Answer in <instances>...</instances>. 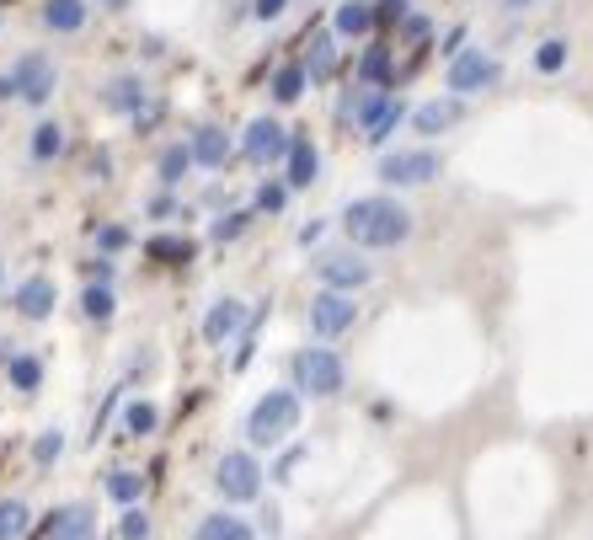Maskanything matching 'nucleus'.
Returning a JSON list of instances; mask_svg holds the SVG:
<instances>
[{"mask_svg":"<svg viewBox=\"0 0 593 540\" xmlns=\"http://www.w3.org/2000/svg\"><path fill=\"white\" fill-rule=\"evenodd\" d=\"M139 492H145V476L139 471H107V498H113L118 508H134Z\"/></svg>","mask_w":593,"mask_h":540,"instance_id":"c85d7f7f","label":"nucleus"},{"mask_svg":"<svg viewBox=\"0 0 593 540\" xmlns=\"http://www.w3.org/2000/svg\"><path fill=\"white\" fill-rule=\"evenodd\" d=\"M193 166H198V161H193V145H187V140H171L161 156H155V177H161V188L171 193L187 172H193Z\"/></svg>","mask_w":593,"mask_h":540,"instance_id":"6ab92c4d","label":"nucleus"},{"mask_svg":"<svg viewBox=\"0 0 593 540\" xmlns=\"http://www.w3.org/2000/svg\"><path fill=\"white\" fill-rule=\"evenodd\" d=\"M284 204H289V182H262L257 198H252L257 214H284Z\"/></svg>","mask_w":593,"mask_h":540,"instance_id":"e433bc0d","label":"nucleus"},{"mask_svg":"<svg viewBox=\"0 0 593 540\" xmlns=\"http://www.w3.org/2000/svg\"><path fill=\"white\" fill-rule=\"evenodd\" d=\"M155 423H161V407L155 401H123V434L129 439H145V434H155Z\"/></svg>","mask_w":593,"mask_h":540,"instance_id":"a878e982","label":"nucleus"},{"mask_svg":"<svg viewBox=\"0 0 593 540\" xmlns=\"http://www.w3.org/2000/svg\"><path fill=\"white\" fill-rule=\"evenodd\" d=\"M262 321H268V305H257V311H252V321H246V332L236 337V359H230V364H236V369H246V364H252V353H257V332H262Z\"/></svg>","mask_w":593,"mask_h":540,"instance_id":"72a5a7b5","label":"nucleus"},{"mask_svg":"<svg viewBox=\"0 0 593 540\" xmlns=\"http://www.w3.org/2000/svg\"><path fill=\"white\" fill-rule=\"evenodd\" d=\"M289 375H294V391H300V396L332 401L342 385H348V364H342V353H332V348L305 343V348L289 359Z\"/></svg>","mask_w":593,"mask_h":540,"instance_id":"7ed1b4c3","label":"nucleus"},{"mask_svg":"<svg viewBox=\"0 0 593 540\" xmlns=\"http://www.w3.org/2000/svg\"><path fill=\"white\" fill-rule=\"evenodd\" d=\"M497 75H503L497 54H487L481 43H471L460 59H449V65H444V86H449V97H476V91L497 86Z\"/></svg>","mask_w":593,"mask_h":540,"instance_id":"39448f33","label":"nucleus"},{"mask_svg":"<svg viewBox=\"0 0 593 540\" xmlns=\"http://www.w3.org/2000/svg\"><path fill=\"white\" fill-rule=\"evenodd\" d=\"M289 145H294V134L278 118H252V123H246V134H241V156L252 161V166L289 161Z\"/></svg>","mask_w":593,"mask_h":540,"instance_id":"6e6552de","label":"nucleus"},{"mask_svg":"<svg viewBox=\"0 0 593 540\" xmlns=\"http://www.w3.org/2000/svg\"><path fill=\"white\" fill-rule=\"evenodd\" d=\"M54 305H59V289H54V279H43V273H33V279H22L11 289V311L22 321H49Z\"/></svg>","mask_w":593,"mask_h":540,"instance_id":"f8f14e48","label":"nucleus"},{"mask_svg":"<svg viewBox=\"0 0 593 540\" xmlns=\"http://www.w3.org/2000/svg\"><path fill=\"white\" fill-rule=\"evenodd\" d=\"M321 177V150L310 134H294V145H289V161H284V182H289V193L294 188H310V182Z\"/></svg>","mask_w":593,"mask_h":540,"instance_id":"dca6fc26","label":"nucleus"},{"mask_svg":"<svg viewBox=\"0 0 593 540\" xmlns=\"http://www.w3.org/2000/svg\"><path fill=\"white\" fill-rule=\"evenodd\" d=\"M252 220H257V209H230V214H220V220L209 225V236L220 241V246H225V241H241Z\"/></svg>","mask_w":593,"mask_h":540,"instance_id":"2f4dec72","label":"nucleus"},{"mask_svg":"<svg viewBox=\"0 0 593 540\" xmlns=\"http://www.w3.org/2000/svg\"><path fill=\"white\" fill-rule=\"evenodd\" d=\"M97 246H102V257L107 252H123V246H129V230H123V225H102L97 230Z\"/></svg>","mask_w":593,"mask_h":540,"instance_id":"a19ab883","label":"nucleus"},{"mask_svg":"<svg viewBox=\"0 0 593 540\" xmlns=\"http://www.w3.org/2000/svg\"><path fill=\"white\" fill-rule=\"evenodd\" d=\"M465 49H471V43H465V27H449V33H444V43H439V54H444V65H449V59H460Z\"/></svg>","mask_w":593,"mask_h":540,"instance_id":"37998d69","label":"nucleus"},{"mask_svg":"<svg viewBox=\"0 0 593 540\" xmlns=\"http://www.w3.org/2000/svg\"><path fill=\"white\" fill-rule=\"evenodd\" d=\"M118 401H123V385H113V391H107V407L97 412V423H91V439H102V434H107V418H113Z\"/></svg>","mask_w":593,"mask_h":540,"instance_id":"c03bdc74","label":"nucleus"},{"mask_svg":"<svg viewBox=\"0 0 593 540\" xmlns=\"http://www.w3.org/2000/svg\"><path fill=\"white\" fill-rule=\"evenodd\" d=\"M407 0H374V22H407Z\"/></svg>","mask_w":593,"mask_h":540,"instance_id":"79ce46f5","label":"nucleus"},{"mask_svg":"<svg viewBox=\"0 0 593 540\" xmlns=\"http://www.w3.org/2000/svg\"><path fill=\"white\" fill-rule=\"evenodd\" d=\"M49 540H97V508L91 503H70L49 519Z\"/></svg>","mask_w":593,"mask_h":540,"instance_id":"f3484780","label":"nucleus"},{"mask_svg":"<svg viewBox=\"0 0 593 540\" xmlns=\"http://www.w3.org/2000/svg\"><path fill=\"white\" fill-rule=\"evenodd\" d=\"M524 6H540V0H503V11H524Z\"/></svg>","mask_w":593,"mask_h":540,"instance_id":"8fccbe9b","label":"nucleus"},{"mask_svg":"<svg viewBox=\"0 0 593 540\" xmlns=\"http://www.w3.org/2000/svg\"><path fill=\"white\" fill-rule=\"evenodd\" d=\"M182 214H187V204H177V198H171V193H161V198H155V204H150V220H182Z\"/></svg>","mask_w":593,"mask_h":540,"instance_id":"ea45409f","label":"nucleus"},{"mask_svg":"<svg viewBox=\"0 0 593 540\" xmlns=\"http://www.w3.org/2000/svg\"><path fill=\"white\" fill-rule=\"evenodd\" d=\"M11 86H17V97L27 107H43L54 97V86H59V70H54V59L49 54H22L17 65H11Z\"/></svg>","mask_w":593,"mask_h":540,"instance_id":"1a4fd4ad","label":"nucleus"},{"mask_svg":"<svg viewBox=\"0 0 593 540\" xmlns=\"http://www.w3.org/2000/svg\"><path fill=\"white\" fill-rule=\"evenodd\" d=\"M43 27H49V33H81L86 0H43Z\"/></svg>","mask_w":593,"mask_h":540,"instance_id":"4be33fe9","label":"nucleus"},{"mask_svg":"<svg viewBox=\"0 0 593 540\" xmlns=\"http://www.w3.org/2000/svg\"><path fill=\"white\" fill-rule=\"evenodd\" d=\"M193 161L204 166V172H225V161L236 156V140L220 129V123H204V129H193Z\"/></svg>","mask_w":593,"mask_h":540,"instance_id":"2eb2a0df","label":"nucleus"},{"mask_svg":"<svg viewBox=\"0 0 593 540\" xmlns=\"http://www.w3.org/2000/svg\"><path fill=\"white\" fill-rule=\"evenodd\" d=\"M358 86H374V91L396 86V70H390V43H374V49L358 59Z\"/></svg>","mask_w":593,"mask_h":540,"instance_id":"5701e85b","label":"nucleus"},{"mask_svg":"<svg viewBox=\"0 0 593 540\" xmlns=\"http://www.w3.org/2000/svg\"><path fill=\"white\" fill-rule=\"evenodd\" d=\"M305 321H310V337L332 343V337L353 332V321H358V300H353V295H342V289H316V300H310Z\"/></svg>","mask_w":593,"mask_h":540,"instance_id":"0eeeda50","label":"nucleus"},{"mask_svg":"<svg viewBox=\"0 0 593 540\" xmlns=\"http://www.w3.org/2000/svg\"><path fill=\"white\" fill-rule=\"evenodd\" d=\"M337 225H342V236H348V246H358V252H390V246H401L412 236V209L390 193H369V198L342 204Z\"/></svg>","mask_w":593,"mask_h":540,"instance_id":"f257e3e1","label":"nucleus"},{"mask_svg":"<svg viewBox=\"0 0 593 540\" xmlns=\"http://www.w3.org/2000/svg\"><path fill=\"white\" fill-rule=\"evenodd\" d=\"M6 375H11V385H17L22 396H33L38 385H43V359H33V353H11Z\"/></svg>","mask_w":593,"mask_h":540,"instance_id":"bb28decb","label":"nucleus"},{"mask_svg":"<svg viewBox=\"0 0 593 540\" xmlns=\"http://www.w3.org/2000/svg\"><path fill=\"white\" fill-rule=\"evenodd\" d=\"M316 279H321V289L358 295V289L374 279V268H369L364 257H353V246H348V252H316Z\"/></svg>","mask_w":593,"mask_h":540,"instance_id":"9d476101","label":"nucleus"},{"mask_svg":"<svg viewBox=\"0 0 593 540\" xmlns=\"http://www.w3.org/2000/svg\"><path fill=\"white\" fill-rule=\"evenodd\" d=\"M401 38H407V43H428V38H433V17H423V11H412V17L401 22Z\"/></svg>","mask_w":593,"mask_h":540,"instance_id":"58836bf2","label":"nucleus"},{"mask_svg":"<svg viewBox=\"0 0 593 540\" xmlns=\"http://www.w3.org/2000/svg\"><path fill=\"white\" fill-rule=\"evenodd\" d=\"M305 75H310V86H326L337 75V33H316V38H310Z\"/></svg>","mask_w":593,"mask_h":540,"instance_id":"412c9836","label":"nucleus"},{"mask_svg":"<svg viewBox=\"0 0 593 540\" xmlns=\"http://www.w3.org/2000/svg\"><path fill=\"white\" fill-rule=\"evenodd\" d=\"M59 455H65V434H59V428H43V434L33 439V466H38V471H49Z\"/></svg>","mask_w":593,"mask_h":540,"instance_id":"f704fd0d","label":"nucleus"},{"mask_svg":"<svg viewBox=\"0 0 593 540\" xmlns=\"http://www.w3.org/2000/svg\"><path fill=\"white\" fill-rule=\"evenodd\" d=\"M118 530H123V540H150V514H145V508H123V524H118Z\"/></svg>","mask_w":593,"mask_h":540,"instance_id":"4c0bfd02","label":"nucleus"},{"mask_svg":"<svg viewBox=\"0 0 593 540\" xmlns=\"http://www.w3.org/2000/svg\"><path fill=\"white\" fill-rule=\"evenodd\" d=\"M294 428H300V391H268L246 412V444L252 450H284V444H294Z\"/></svg>","mask_w":593,"mask_h":540,"instance_id":"f03ea898","label":"nucleus"},{"mask_svg":"<svg viewBox=\"0 0 593 540\" xmlns=\"http://www.w3.org/2000/svg\"><path fill=\"white\" fill-rule=\"evenodd\" d=\"M145 252H150L155 262H166V268H177V262L193 257V241H187V236H150Z\"/></svg>","mask_w":593,"mask_h":540,"instance_id":"7c9ffc66","label":"nucleus"},{"mask_svg":"<svg viewBox=\"0 0 593 540\" xmlns=\"http://www.w3.org/2000/svg\"><path fill=\"white\" fill-rule=\"evenodd\" d=\"M0 289H6V262H0Z\"/></svg>","mask_w":593,"mask_h":540,"instance_id":"603ef678","label":"nucleus"},{"mask_svg":"<svg viewBox=\"0 0 593 540\" xmlns=\"http://www.w3.org/2000/svg\"><path fill=\"white\" fill-rule=\"evenodd\" d=\"M86 279H91V284H113V262H107V257H91V262H86Z\"/></svg>","mask_w":593,"mask_h":540,"instance_id":"49530a36","label":"nucleus"},{"mask_svg":"<svg viewBox=\"0 0 593 540\" xmlns=\"http://www.w3.org/2000/svg\"><path fill=\"white\" fill-rule=\"evenodd\" d=\"M102 6H113V11H118V6H129V0H102Z\"/></svg>","mask_w":593,"mask_h":540,"instance_id":"3c124183","label":"nucleus"},{"mask_svg":"<svg viewBox=\"0 0 593 540\" xmlns=\"http://www.w3.org/2000/svg\"><path fill=\"white\" fill-rule=\"evenodd\" d=\"M460 113H465V97H433V102H417V107H412V129L423 134V140H433V134L455 129Z\"/></svg>","mask_w":593,"mask_h":540,"instance_id":"4468645a","label":"nucleus"},{"mask_svg":"<svg viewBox=\"0 0 593 540\" xmlns=\"http://www.w3.org/2000/svg\"><path fill=\"white\" fill-rule=\"evenodd\" d=\"M321 236H326V220H305L300 225V246H316Z\"/></svg>","mask_w":593,"mask_h":540,"instance_id":"de8ad7c7","label":"nucleus"},{"mask_svg":"<svg viewBox=\"0 0 593 540\" xmlns=\"http://www.w3.org/2000/svg\"><path fill=\"white\" fill-rule=\"evenodd\" d=\"M369 27H374V0H337V11H332L337 38H364Z\"/></svg>","mask_w":593,"mask_h":540,"instance_id":"a211bd4d","label":"nucleus"},{"mask_svg":"<svg viewBox=\"0 0 593 540\" xmlns=\"http://www.w3.org/2000/svg\"><path fill=\"white\" fill-rule=\"evenodd\" d=\"M214 492L225 503H257L262 498V466L252 450H225L214 466Z\"/></svg>","mask_w":593,"mask_h":540,"instance_id":"20e7f679","label":"nucleus"},{"mask_svg":"<svg viewBox=\"0 0 593 540\" xmlns=\"http://www.w3.org/2000/svg\"><path fill=\"white\" fill-rule=\"evenodd\" d=\"M567 54H572V43H567V38H545L540 49H535V70H540V75L567 70Z\"/></svg>","mask_w":593,"mask_h":540,"instance_id":"473e14b6","label":"nucleus"},{"mask_svg":"<svg viewBox=\"0 0 593 540\" xmlns=\"http://www.w3.org/2000/svg\"><path fill=\"white\" fill-rule=\"evenodd\" d=\"M246 321H252V311H246V300H236V295L214 300V305H209V316H204V343H209V348H225V343H236V337L246 332Z\"/></svg>","mask_w":593,"mask_h":540,"instance_id":"9b49d317","label":"nucleus"},{"mask_svg":"<svg viewBox=\"0 0 593 540\" xmlns=\"http://www.w3.org/2000/svg\"><path fill=\"white\" fill-rule=\"evenodd\" d=\"M268 86H273V102H278V107H294V102L305 97L310 75H305V65H278Z\"/></svg>","mask_w":593,"mask_h":540,"instance_id":"b1692460","label":"nucleus"},{"mask_svg":"<svg viewBox=\"0 0 593 540\" xmlns=\"http://www.w3.org/2000/svg\"><path fill=\"white\" fill-rule=\"evenodd\" d=\"M81 311H86V321H113V311H118L113 284H86L81 289Z\"/></svg>","mask_w":593,"mask_h":540,"instance_id":"c756f323","label":"nucleus"},{"mask_svg":"<svg viewBox=\"0 0 593 540\" xmlns=\"http://www.w3.org/2000/svg\"><path fill=\"white\" fill-rule=\"evenodd\" d=\"M193 540H257V530L246 524L241 514H204L198 519V530H193Z\"/></svg>","mask_w":593,"mask_h":540,"instance_id":"aec40b11","label":"nucleus"},{"mask_svg":"<svg viewBox=\"0 0 593 540\" xmlns=\"http://www.w3.org/2000/svg\"><path fill=\"white\" fill-rule=\"evenodd\" d=\"M305 455H310V450H305L300 439H294V444H284V455L273 460V482H278V487H289V482H294V471L305 466Z\"/></svg>","mask_w":593,"mask_h":540,"instance_id":"c9c22d12","label":"nucleus"},{"mask_svg":"<svg viewBox=\"0 0 593 540\" xmlns=\"http://www.w3.org/2000/svg\"><path fill=\"white\" fill-rule=\"evenodd\" d=\"M17 97V86H11V75H0V102H11Z\"/></svg>","mask_w":593,"mask_h":540,"instance_id":"09e8293b","label":"nucleus"},{"mask_svg":"<svg viewBox=\"0 0 593 540\" xmlns=\"http://www.w3.org/2000/svg\"><path fill=\"white\" fill-rule=\"evenodd\" d=\"M289 11V0H252V17L257 22H278Z\"/></svg>","mask_w":593,"mask_h":540,"instance_id":"a18cd8bd","label":"nucleus"},{"mask_svg":"<svg viewBox=\"0 0 593 540\" xmlns=\"http://www.w3.org/2000/svg\"><path fill=\"white\" fill-rule=\"evenodd\" d=\"M444 172L439 150H385L380 156V182L385 188H423Z\"/></svg>","mask_w":593,"mask_h":540,"instance_id":"423d86ee","label":"nucleus"},{"mask_svg":"<svg viewBox=\"0 0 593 540\" xmlns=\"http://www.w3.org/2000/svg\"><path fill=\"white\" fill-rule=\"evenodd\" d=\"M33 161L38 166H49V161H59V150H65V123H54V118H43V123H33Z\"/></svg>","mask_w":593,"mask_h":540,"instance_id":"393cba45","label":"nucleus"},{"mask_svg":"<svg viewBox=\"0 0 593 540\" xmlns=\"http://www.w3.org/2000/svg\"><path fill=\"white\" fill-rule=\"evenodd\" d=\"M102 107L107 113H123V118H150V91H145V81L139 75H118V81H107V91H102Z\"/></svg>","mask_w":593,"mask_h":540,"instance_id":"ddd939ff","label":"nucleus"},{"mask_svg":"<svg viewBox=\"0 0 593 540\" xmlns=\"http://www.w3.org/2000/svg\"><path fill=\"white\" fill-rule=\"evenodd\" d=\"M27 524H33V508L22 498H0V540H22Z\"/></svg>","mask_w":593,"mask_h":540,"instance_id":"cd10ccee","label":"nucleus"}]
</instances>
